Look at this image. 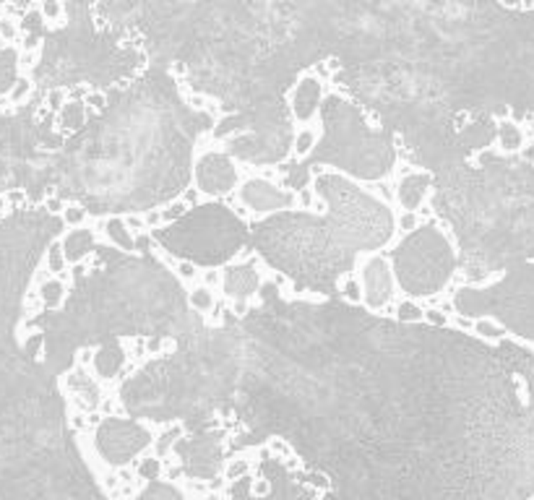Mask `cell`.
Listing matches in <instances>:
<instances>
[{
  "mask_svg": "<svg viewBox=\"0 0 534 500\" xmlns=\"http://www.w3.org/2000/svg\"><path fill=\"white\" fill-rule=\"evenodd\" d=\"M6 214H11V206L6 201V193H0V217H6Z\"/></svg>",
  "mask_w": 534,
  "mask_h": 500,
  "instance_id": "d6a6232c",
  "label": "cell"
},
{
  "mask_svg": "<svg viewBox=\"0 0 534 500\" xmlns=\"http://www.w3.org/2000/svg\"><path fill=\"white\" fill-rule=\"evenodd\" d=\"M63 3H55V0H47V3H39V16L45 21V29H53L55 32L57 27H63Z\"/></svg>",
  "mask_w": 534,
  "mask_h": 500,
  "instance_id": "e0dca14e",
  "label": "cell"
},
{
  "mask_svg": "<svg viewBox=\"0 0 534 500\" xmlns=\"http://www.w3.org/2000/svg\"><path fill=\"white\" fill-rule=\"evenodd\" d=\"M57 126L63 133H74L78 128L83 126V120H86V107H83V102H65L63 107L57 109Z\"/></svg>",
  "mask_w": 534,
  "mask_h": 500,
  "instance_id": "30bf717a",
  "label": "cell"
},
{
  "mask_svg": "<svg viewBox=\"0 0 534 500\" xmlns=\"http://www.w3.org/2000/svg\"><path fill=\"white\" fill-rule=\"evenodd\" d=\"M258 276L256 269L250 266H230L224 269V282H221V290H224V300H242L248 302L258 290Z\"/></svg>",
  "mask_w": 534,
  "mask_h": 500,
  "instance_id": "5b68a950",
  "label": "cell"
},
{
  "mask_svg": "<svg viewBox=\"0 0 534 500\" xmlns=\"http://www.w3.org/2000/svg\"><path fill=\"white\" fill-rule=\"evenodd\" d=\"M250 469V461L245 459V456H235V459H230V464L224 466V480L227 482H238L240 477H245Z\"/></svg>",
  "mask_w": 534,
  "mask_h": 500,
  "instance_id": "7402d4cb",
  "label": "cell"
},
{
  "mask_svg": "<svg viewBox=\"0 0 534 500\" xmlns=\"http://www.w3.org/2000/svg\"><path fill=\"white\" fill-rule=\"evenodd\" d=\"M321 136H326V126L323 123H315V126H308V128H300L295 133V159H305V156L310 154L315 149V141Z\"/></svg>",
  "mask_w": 534,
  "mask_h": 500,
  "instance_id": "8fae6325",
  "label": "cell"
},
{
  "mask_svg": "<svg viewBox=\"0 0 534 500\" xmlns=\"http://www.w3.org/2000/svg\"><path fill=\"white\" fill-rule=\"evenodd\" d=\"M420 224H423V219H420L417 211H402V214L396 217V240H399V237H409L412 232H417Z\"/></svg>",
  "mask_w": 534,
  "mask_h": 500,
  "instance_id": "d6986e66",
  "label": "cell"
},
{
  "mask_svg": "<svg viewBox=\"0 0 534 500\" xmlns=\"http://www.w3.org/2000/svg\"><path fill=\"white\" fill-rule=\"evenodd\" d=\"M217 292H212L209 287H203V284H196V287H191L188 290V305H191V310L193 313H212L214 308H217Z\"/></svg>",
  "mask_w": 534,
  "mask_h": 500,
  "instance_id": "4fadbf2b",
  "label": "cell"
},
{
  "mask_svg": "<svg viewBox=\"0 0 534 500\" xmlns=\"http://www.w3.org/2000/svg\"><path fill=\"white\" fill-rule=\"evenodd\" d=\"M391 316H394L396 320H404V323H423L425 320V308L423 305H417L415 300H399V305L396 308L388 310Z\"/></svg>",
  "mask_w": 534,
  "mask_h": 500,
  "instance_id": "9a60e30c",
  "label": "cell"
},
{
  "mask_svg": "<svg viewBox=\"0 0 534 500\" xmlns=\"http://www.w3.org/2000/svg\"><path fill=\"white\" fill-rule=\"evenodd\" d=\"M60 245H63V253H65V261L68 266H76L81 264L83 258H89L94 253V235L92 229H74L71 235H65V240H60Z\"/></svg>",
  "mask_w": 534,
  "mask_h": 500,
  "instance_id": "ba28073f",
  "label": "cell"
},
{
  "mask_svg": "<svg viewBox=\"0 0 534 500\" xmlns=\"http://www.w3.org/2000/svg\"><path fill=\"white\" fill-rule=\"evenodd\" d=\"M526 162H532L534 164V144L526 149Z\"/></svg>",
  "mask_w": 534,
  "mask_h": 500,
  "instance_id": "836d02e7",
  "label": "cell"
},
{
  "mask_svg": "<svg viewBox=\"0 0 534 500\" xmlns=\"http://www.w3.org/2000/svg\"><path fill=\"white\" fill-rule=\"evenodd\" d=\"M521 500H524V498H521Z\"/></svg>",
  "mask_w": 534,
  "mask_h": 500,
  "instance_id": "d590c367",
  "label": "cell"
},
{
  "mask_svg": "<svg viewBox=\"0 0 534 500\" xmlns=\"http://www.w3.org/2000/svg\"><path fill=\"white\" fill-rule=\"evenodd\" d=\"M206 500H221V498H219V495H209Z\"/></svg>",
  "mask_w": 534,
  "mask_h": 500,
  "instance_id": "e575fe53",
  "label": "cell"
},
{
  "mask_svg": "<svg viewBox=\"0 0 534 500\" xmlns=\"http://www.w3.org/2000/svg\"><path fill=\"white\" fill-rule=\"evenodd\" d=\"M39 53H19L16 55V71L19 76H29V73L37 68Z\"/></svg>",
  "mask_w": 534,
  "mask_h": 500,
  "instance_id": "484cf974",
  "label": "cell"
},
{
  "mask_svg": "<svg viewBox=\"0 0 534 500\" xmlns=\"http://www.w3.org/2000/svg\"><path fill=\"white\" fill-rule=\"evenodd\" d=\"M45 269L47 273L53 276V279H57V276H63L71 266H68V261H65V253H63V245H60V240H55V243H50V248H47V253H45Z\"/></svg>",
  "mask_w": 534,
  "mask_h": 500,
  "instance_id": "5bb4252c",
  "label": "cell"
},
{
  "mask_svg": "<svg viewBox=\"0 0 534 500\" xmlns=\"http://www.w3.org/2000/svg\"><path fill=\"white\" fill-rule=\"evenodd\" d=\"M221 282H224V271L221 269H212V271H201V284L209 287L212 292L221 290Z\"/></svg>",
  "mask_w": 534,
  "mask_h": 500,
  "instance_id": "83f0119b",
  "label": "cell"
},
{
  "mask_svg": "<svg viewBox=\"0 0 534 500\" xmlns=\"http://www.w3.org/2000/svg\"><path fill=\"white\" fill-rule=\"evenodd\" d=\"M65 102H68V86H53V89H47L45 94V107L57 115V109L63 107Z\"/></svg>",
  "mask_w": 534,
  "mask_h": 500,
  "instance_id": "603a6c76",
  "label": "cell"
},
{
  "mask_svg": "<svg viewBox=\"0 0 534 500\" xmlns=\"http://www.w3.org/2000/svg\"><path fill=\"white\" fill-rule=\"evenodd\" d=\"M318 97H321V81L315 76H308L297 83L295 97H292V115L297 123H308L318 112Z\"/></svg>",
  "mask_w": 534,
  "mask_h": 500,
  "instance_id": "52a82bcc",
  "label": "cell"
},
{
  "mask_svg": "<svg viewBox=\"0 0 534 500\" xmlns=\"http://www.w3.org/2000/svg\"><path fill=\"white\" fill-rule=\"evenodd\" d=\"M104 243H110V248H120V250H125V253H133L136 245H133V235H130V229L125 227V222L120 217H110L104 222Z\"/></svg>",
  "mask_w": 534,
  "mask_h": 500,
  "instance_id": "9c48e42d",
  "label": "cell"
},
{
  "mask_svg": "<svg viewBox=\"0 0 534 500\" xmlns=\"http://www.w3.org/2000/svg\"><path fill=\"white\" fill-rule=\"evenodd\" d=\"M459 316H498L519 337L534 339V266H516L490 290H461Z\"/></svg>",
  "mask_w": 534,
  "mask_h": 500,
  "instance_id": "6da1fadb",
  "label": "cell"
},
{
  "mask_svg": "<svg viewBox=\"0 0 534 500\" xmlns=\"http://www.w3.org/2000/svg\"><path fill=\"white\" fill-rule=\"evenodd\" d=\"M60 222H63L65 227H83L89 222V209L81 206V203H65Z\"/></svg>",
  "mask_w": 534,
  "mask_h": 500,
  "instance_id": "ac0fdd59",
  "label": "cell"
},
{
  "mask_svg": "<svg viewBox=\"0 0 534 500\" xmlns=\"http://www.w3.org/2000/svg\"><path fill=\"white\" fill-rule=\"evenodd\" d=\"M65 295H68V287H65L60 279H47V282L39 284V292H37V297L45 310L60 308L65 300Z\"/></svg>",
  "mask_w": 534,
  "mask_h": 500,
  "instance_id": "7c38bea8",
  "label": "cell"
},
{
  "mask_svg": "<svg viewBox=\"0 0 534 500\" xmlns=\"http://www.w3.org/2000/svg\"><path fill=\"white\" fill-rule=\"evenodd\" d=\"M370 193H373V196H378V198L383 201V203H394V201H396L394 188H391L388 182H373V185H370Z\"/></svg>",
  "mask_w": 534,
  "mask_h": 500,
  "instance_id": "f546056e",
  "label": "cell"
},
{
  "mask_svg": "<svg viewBox=\"0 0 534 500\" xmlns=\"http://www.w3.org/2000/svg\"><path fill=\"white\" fill-rule=\"evenodd\" d=\"M498 133H500V144L506 149H519L521 146V133H519V128L514 123H500Z\"/></svg>",
  "mask_w": 534,
  "mask_h": 500,
  "instance_id": "cb8c5ba5",
  "label": "cell"
},
{
  "mask_svg": "<svg viewBox=\"0 0 534 500\" xmlns=\"http://www.w3.org/2000/svg\"><path fill=\"white\" fill-rule=\"evenodd\" d=\"M433 182L430 173H423V170H415L412 175H406L402 180H396V201L402 203L404 211H417L423 206V198L427 196V185Z\"/></svg>",
  "mask_w": 534,
  "mask_h": 500,
  "instance_id": "8992f818",
  "label": "cell"
},
{
  "mask_svg": "<svg viewBox=\"0 0 534 500\" xmlns=\"http://www.w3.org/2000/svg\"><path fill=\"white\" fill-rule=\"evenodd\" d=\"M32 91H34L32 79H29V76H16V81L6 89V100H8L13 107H19L21 102H27L29 97H32Z\"/></svg>",
  "mask_w": 534,
  "mask_h": 500,
  "instance_id": "2e32d148",
  "label": "cell"
},
{
  "mask_svg": "<svg viewBox=\"0 0 534 500\" xmlns=\"http://www.w3.org/2000/svg\"><path fill=\"white\" fill-rule=\"evenodd\" d=\"M352 261H357L360 271V290H362V302H368L373 310H381L383 305L394 300V284H391V271H388L386 258L378 253L370 255L368 250H355Z\"/></svg>",
  "mask_w": 534,
  "mask_h": 500,
  "instance_id": "3957f363",
  "label": "cell"
},
{
  "mask_svg": "<svg viewBox=\"0 0 534 500\" xmlns=\"http://www.w3.org/2000/svg\"><path fill=\"white\" fill-rule=\"evenodd\" d=\"M0 39L8 47H13V42L19 39V21L8 16H0Z\"/></svg>",
  "mask_w": 534,
  "mask_h": 500,
  "instance_id": "d4e9b609",
  "label": "cell"
},
{
  "mask_svg": "<svg viewBox=\"0 0 534 500\" xmlns=\"http://www.w3.org/2000/svg\"><path fill=\"white\" fill-rule=\"evenodd\" d=\"M172 271L177 273V279L183 284H201V271L196 269L191 261H175V266H172Z\"/></svg>",
  "mask_w": 534,
  "mask_h": 500,
  "instance_id": "44dd1931",
  "label": "cell"
},
{
  "mask_svg": "<svg viewBox=\"0 0 534 500\" xmlns=\"http://www.w3.org/2000/svg\"><path fill=\"white\" fill-rule=\"evenodd\" d=\"M45 209L50 211V214H63V209H65V201L60 198V196H47L45 198Z\"/></svg>",
  "mask_w": 534,
  "mask_h": 500,
  "instance_id": "4dcf8cb0",
  "label": "cell"
},
{
  "mask_svg": "<svg viewBox=\"0 0 534 500\" xmlns=\"http://www.w3.org/2000/svg\"><path fill=\"white\" fill-rule=\"evenodd\" d=\"M472 328H474V334H479V337H485V339H498L503 334V328H498L495 323H490V320H477Z\"/></svg>",
  "mask_w": 534,
  "mask_h": 500,
  "instance_id": "f1b7e54d",
  "label": "cell"
},
{
  "mask_svg": "<svg viewBox=\"0 0 534 500\" xmlns=\"http://www.w3.org/2000/svg\"><path fill=\"white\" fill-rule=\"evenodd\" d=\"M339 292L344 300H350L352 305H357L362 302V290H360V282L355 276H347V273H341L339 276Z\"/></svg>",
  "mask_w": 534,
  "mask_h": 500,
  "instance_id": "ffe728a7",
  "label": "cell"
},
{
  "mask_svg": "<svg viewBox=\"0 0 534 500\" xmlns=\"http://www.w3.org/2000/svg\"><path fill=\"white\" fill-rule=\"evenodd\" d=\"M188 209H191V203H188L185 198L183 201H175V203H170L167 209H159V211H162V224H167V222H175V219L183 217Z\"/></svg>",
  "mask_w": 534,
  "mask_h": 500,
  "instance_id": "4316f807",
  "label": "cell"
},
{
  "mask_svg": "<svg viewBox=\"0 0 534 500\" xmlns=\"http://www.w3.org/2000/svg\"><path fill=\"white\" fill-rule=\"evenodd\" d=\"M529 410L519 419L514 440V464H511V482L519 498L534 495V386H529Z\"/></svg>",
  "mask_w": 534,
  "mask_h": 500,
  "instance_id": "7a4b0ae2",
  "label": "cell"
},
{
  "mask_svg": "<svg viewBox=\"0 0 534 500\" xmlns=\"http://www.w3.org/2000/svg\"><path fill=\"white\" fill-rule=\"evenodd\" d=\"M238 170L230 156L224 154H206L196 164V185L206 196H227L235 188Z\"/></svg>",
  "mask_w": 534,
  "mask_h": 500,
  "instance_id": "277c9868",
  "label": "cell"
},
{
  "mask_svg": "<svg viewBox=\"0 0 534 500\" xmlns=\"http://www.w3.org/2000/svg\"><path fill=\"white\" fill-rule=\"evenodd\" d=\"M425 320L433 323V326H446V323H449V316H443L441 310L430 308V310H425Z\"/></svg>",
  "mask_w": 534,
  "mask_h": 500,
  "instance_id": "1f68e13d",
  "label": "cell"
}]
</instances>
